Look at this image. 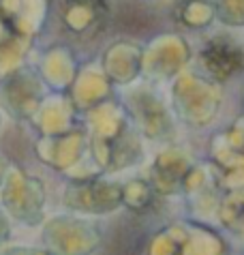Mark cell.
Returning <instances> with one entry per match:
<instances>
[{"mask_svg": "<svg viewBox=\"0 0 244 255\" xmlns=\"http://www.w3.org/2000/svg\"><path fill=\"white\" fill-rule=\"evenodd\" d=\"M206 67L212 71L214 75L227 77L234 71H238L242 67V54L229 43H212L204 52Z\"/></svg>", "mask_w": 244, "mask_h": 255, "instance_id": "cell-1", "label": "cell"}]
</instances>
